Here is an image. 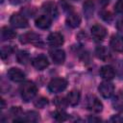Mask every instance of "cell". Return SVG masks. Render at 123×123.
Returning <instances> with one entry per match:
<instances>
[{
  "label": "cell",
  "instance_id": "1",
  "mask_svg": "<svg viewBox=\"0 0 123 123\" xmlns=\"http://www.w3.org/2000/svg\"><path fill=\"white\" fill-rule=\"evenodd\" d=\"M37 86L33 82H25L24 84H22V86H20V95L21 98L23 99L24 102H29L31 101L37 94Z\"/></svg>",
  "mask_w": 123,
  "mask_h": 123
},
{
  "label": "cell",
  "instance_id": "2",
  "mask_svg": "<svg viewBox=\"0 0 123 123\" xmlns=\"http://www.w3.org/2000/svg\"><path fill=\"white\" fill-rule=\"evenodd\" d=\"M67 86V81L63 78H55L48 84V89L52 93H58L63 91Z\"/></svg>",
  "mask_w": 123,
  "mask_h": 123
},
{
  "label": "cell",
  "instance_id": "3",
  "mask_svg": "<svg viewBox=\"0 0 123 123\" xmlns=\"http://www.w3.org/2000/svg\"><path fill=\"white\" fill-rule=\"evenodd\" d=\"M86 107L93 112H100L103 110L101 101L95 95H87L86 98Z\"/></svg>",
  "mask_w": 123,
  "mask_h": 123
},
{
  "label": "cell",
  "instance_id": "4",
  "mask_svg": "<svg viewBox=\"0 0 123 123\" xmlns=\"http://www.w3.org/2000/svg\"><path fill=\"white\" fill-rule=\"evenodd\" d=\"M10 23L14 28H26L28 26L26 16L21 13H13L10 18Z\"/></svg>",
  "mask_w": 123,
  "mask_h": 123
},
{
  "label": "cell",
  "instance_id": "5",
  "mask_svg": "<svg viewBox=\"0 0 123 123\" xmlns=\"http://www.w3.org/2000/svg\"><path fill=\"white\" fill-rule=\"evenodd\" d=\"M98 90L104 98H110L111 96H112L114 92V86L109 81H105L99 85Z\"/></svg>",
  "mask_w": 123,
  "mask_h": 123
},
{
  "label": "cell",
  "instance_id": "6",
  "mask_svg": "<svg viewBox=\"0 0 123 123\" xmlns=\"http://www.w3.org/2000/svg\"><path fill=\"white\" fill-rule=\"evenodd\" d=\"M7 75H8V78L14 83L23 82L25 79V73L22 70H20L19 68H15V67L9 69Z\"/></svg>",
  "mask_w": 123,
  "mask_h": 123
},
{
  "label": "cell",
  "instance_id": "7",
  "mask_svg": "<svg viewBox=\"0 0 123 123\" xmlns=\"http://www.w3.org/2000/svg\"><path fill=\"white\" fill-rule=\"evenodd\" d=\"M39 120L38 113L36 111H27L26 113L20 115L19 117H16L13 121L14 122H37Z\"/></svg>",
  "mask_w": 123,
  "mask_h": 123
},
{
  "label": "cell",
  "instance_id": "8",
  "mask_svg": "<svg viewBox=\"0 0 123 123\" xmlns=\"http://www.w3.org/2000/svg\"><path fill=\"white\" fill-rule=\"evenodd\" d=\"M32 63H33L34 67L37 68V70H43V69H45L49 65L48 59L44 55H38V56H37L33 60Z\"/></svg>",
  "mask_w": 123,
  "mask_h": 123
},
{
  "label": "cell",
  "instance_id": "9",
  "mask_svg": "<svg viewBox=\"0 0 123 123\" xmlns=\"http://www.w3.org/2000/svg\"><path fill=\"white\" fill-rule=\"evenodd\" d=\"M20 42L21 43H33V44H39L40 42V37L35 33H28L24 34L20 37Z\"/></svg>",
  "mask_w": 123,
  "mask_h": 123
},
{
  "label": "cell",
  "instance_id": "10",
  "mask_svg": "<svg viewBox=\"0 0 123 123\" xmlns=\"http://www.w3.org/2000/svg\"><path fill=\"white\" fill-rule=\"evenodd\" d=\"M100 76L106 80V81H110V80H112L115 76V71H114V68L111 66V65H104L100 68Z\"/></svg>",
  "mask_w": 123,
  "mask_h": 123
},
{
  "label": "cell",
  "instance_id": "11",
  "mask_svg": "<svg viewBox=\"0 0 123 123\" xmlns=\"http://www.w3.org/2000/svg\"><path fill=\"white\" fill-rule=\"evenodd\" d=\"M51 23H52V19L47 14L39 15L35 21L36 26L37 28H39V29H47V28H49L51 26Z\"/></svg>",
  "mask_w": 123,
  "mask_h": 123
},
{
  "label": "cell",
  "instance_id": "12",
  "mask_svg": "<svg viewBox=\"0 0 123 123\" xmlns=\"http://www.w3.org/2000/svg\"><path fill=\"white\" fill-rule=\"evenodd\" d=\"M47 41H48V43L51 46L58 47V46H61L63 43V37L62 36V34L57 33V32H54V33H51L48 36Z\"/></svg>",
  "mask_w": 123,
  "mask_h": 123
},
{
  "label": "cell",
  "instance_id": "13",
  "mask_svg": "<svg viewBox=\"0 0 123 123\" xmlns=\"http://www.w3.org/2000/svg\"><path fill=\"white\" fill-rule=\"evenodd\" d=\"M91 31V35L97 38V39H103L106 36H107V30L104 26L100 25V24H95L91 27L90 29Z\"/></svg>",
  "mask_w": 123,
  "mask_h": 123
},
{
  "label": "cell",
  "instance_id": "14",
  "mask_svg": "<svg viewBox=\"0 0 123 123\" xmlns=\"http://www.w3.org/2000/svg\"><path fill=\"white\" fill-rule=\"evenodd\" d=\"M42 10L45 12L47 15H49L51 18L52 17H57L59 14L58 8L53 2H46L42 5Z\"/></svg>",
  "mask_w": 123,
  "mask_h": 123
},
{
  "label": "cell",
  "instance_id": "15",
  "mask_svg": "<svg viewBox=\"0 0 123 123\" xmlns=\"http://www.w3.org/2000/svg\"><path fill=\"white\" fill-rule=\"evenodd\" d=\"M111 46L116 52H123V36H113L111 39Z\"/></svg>",
  "mask_w": 123,
  "mask_h": 123
},
{
  "label": "cell",
  "instance_id": "16",
  "mask_svg": "<svg viewBox=\"0 0 123 123\" xmlns=\"http://www.w3.org/2000/svg\"><path fill=\"white\" fill-rule=\"evenodd\" d=\"M50 56L53 60V62L57 64H62L63 63L64 60H65V53L63 50L61 49H56L50 52Z\"/></svg>",
  "mask_w": 123,
  "mask_h": 123
},
{
  "label": "cell",
  "instance_id": "17",
  "mask_svg": "<svg viewBox=\"0 0 123 123\" xmlns=\"http://www.w3.org/2000/svg\"><path fill=\"white\" fill-rule=\"evenodd\" d=\"M95 54H96V57L102 61H107L111 58V53L109 49L105 46H98L95 49Z\"/></svg>",
  "mask_w": 123,
  "mask_h": 123
},
{
  "label": "cell",
  "instance_id": "18",
  "mask_svg": "<svg viewBox=\"0 0 123 123\" xmlns=\"http://www.w3.org/2000/svg\"><path fill=\"white\" fill-rule=\"evenodd\" d=\"M81 23V17L77 13H69L66 18V24L71 28H77Z\"/></svg>",
  "mask_w": 123,
  "mask_h": 123
},
{
  "label": "cell",
  "instance_id": "19",
  "mask_svg": "<svg viewBox=\"0 0 123 123\" xmlns=\"http://www.w3.org/2000/svg\"><path fill=\"white\" fill-rule=\"evenodd\" d=\"M80 98H81V94L78 90H71L66 96L67 103L70 106H76L79 103Z\"/></svg>",
  "mask_w": 123,
  "mask_h": 123
},
{
  "label": "cell",
  "instance_id": "20",
  "mask_svg": "<svg viewBox=\"0 0 123 123\" xmlns=\"http://www.w3.org/2000/svg\"><path fill=\"white\" fill-rule=\"evenodd\" d=\"M0 36H1V40L4 41V40H8V39H12L15 37L16 36V33L11 29V28H8V27H3L1 29V32H0Z\"/></svg>",
  "mask_w": 123,
  "mask_h": 123
},
{
  "label": "cell",
  "instance_id": "21",
  "mask_svg": "<svg viewBox=\"0 0 123 123\" xmlns=\"http://www.w3.org/2000/svg\"><path fill=\"white\" fill-rule=\"evenodd\" d=\"M112 107L114 110L123 111V90H120L112 100Z\"/></svg>",
  "mask_w": 123,
  "mask_h": 123
},
{
  "label": "cell",
  "instance_id": "22",
  "mask_svg": "<svg viewBox=\"0 0 123 123\" xmlns=\"http://www.w3.org/2000/svg\"><path fill=\"white\" fill-rule=\"evenodd\" d=\"M93 11H94V4L92 0H86L84 3V13L86 18H90L93 15Z\"/></svg>",
  "mask_w": 123,
  "mask_h": 123
},
{
  "label": "cell",
  "instance_id": "23",
  "mask_svg": "<svg viewBox=\"0 0 123 123\" xmlns=\"http://www.w3.org/2000/svg\"><path fill=\"white\" fill-rule=\"evenodd\" d=\"M16 61L20 64H26L30 61V54L27 51L21 50L16 54Z\"/></svg>",
  "mask_w": 123,
  "mask_h": 123
},
{
  "label": "cell",
  "instance_id": "24",
  "mask_svg": "<svg viewBox=\"0 0 123 123\" xmlns=\"http://www.w3.org/2000/svg\"><path fill=\"white\" fill-rule=\"evenodd\" d=\"M15 51V47L13 45H4L1 47V58L4 60L12 55Z\"/></svg>",
  "mask_w": 123,
  "mask_h": 123
},
{
  "label": "cell",
  "instance_id": "25",
  "mask_svg": "<svg viewBox=\"0 0 123 123\" xmlns=\"http://www.w3.org/2000/svg\"><path fill=\"white\" fill-rule=\"evenodd\" d=\"M53 117L57 120V121H65L68 119L69 115L64 111H62V110H59V111H56L54 113H53Z\"/></svg>",
  "mask_w": 123,
  "mask_h": 123
},
{
  "label": "cell",
  "instance_id": "26",
  "mask_svg": "<svg viewBox=\"0 0 123 123\" xmlns=\"http://www.w3.org/2000/svg\"><path fill=\"white\" fill-rule=\"evenodd\" d=\"M53 103L55 104V106H56V107L61 108V109L65 108V107L68 105L66 98H63V97H56V98L54 99Z\"/></svg>",
  "mask_w": 123,
  "mask_h": 123
},
{
  "label": "cell",
  "instance_id": "27",
  "mask_svg": "<svg viewBox=\"0 0 123 123\" xmlns=\"http://www.w3.org/2000/svg\"><path fill=\"white\" fill-rule=\"evenodd\" d=\"M47 105H48V99L44 98V97H40L37 100H36V102H35V106L39 109H43Z\"/></svg>",
  "mask_w": 123,
  "mask_h": 123
},
{
  "label": "cell",
  "instance_id": "28",
  "mask_svg": "<svg viewBox=\"0 0 123 123\" xmlns=\"http://www.w3.org/2000/svg\"><path fill=\"white\" fill-rule=\"evenodd\" d=\"M22 14L24 16H33V14L36 12V9L34 8H30V7H25L22 10Z\"/></svg>",
  "mask_w": 123,
  "mask_h": 123
},
{
  "label": "cell",
  "instance_id": "29",
  "mask_svg": "<svg viewBox=\"0 0 123 123\" xmlns=\"http://www.w3.org/2000/svg\"><path fill=\"white\" fill-rule=\"evenodd\" d=\"M100 16H101L105 21H108V22L111 21V18H112L111 12H107V11H103V12H100Z\"/></svg>",
  "mask_w": 123,
  "mask_h": 123
},
{
  "label": "cell",
  "instance_id": "30",
  "mask_svg": "<svg viewBox=\"0 0 123 123\" xmlns=\"http://www.w3.org/2000/svg\"><path fill=\"white\" fill-rule=\"evenodd\" d=\"M60 4H61L62 8L64 11H66V12H70V11L72 10L71 5H70L68 2H66L65 0H61V1H60Z\"/></svg>",
  "mask_w": 123,
  "mask_h": 123
},
{
  "label": "cell",
  "instance_id": "31",
  "mask_svg": "<svg viewBox=\"0 0 123 123\" xmlns=\"http://www.w3.org/2000/svg\"><path fill=\"white\" fill-rule=\"evenodd\" d=\"M114 10L116 12L118 13H123V0H119L115 6H114Z\"/></svg>",
  "mask_w": 123,
  "mask_h": 123
},
{
  "label": "cell",
  "instance_id": "32",
  "mask_svg": "<svg viewBox=\"0 0 123 123\" xmlns=\"http://www.w3.org/2000/svg\"><path fill=\"white\" fill-rule=\"evenodd\" d=\"M116 29L119 32L123 33V15L120 16L119 18H117V20H116Z\"/></svg>",
  "mask_w": 123,
  "mask_h": 123
},
{
  "label": "cell",
  "instance_id": "33",
  "mask_svg": "<svg viewBox=\"0 0 123 123\" xmlns=\"http://www.w3.org/2000/svg\"><path fill=\"white\" fill-rule=\"evenodd\" d=\"M9 1L12 5H19V4H22V3L26 2L27 0H9Z\"/></svg>",
  "mask_w": 123,
  "mask_h": 123
},
{
  "label": "cell",
  "instance_id": "34",
  "mask_svg": "<svg viewBox=\"0 0 123 123\" xmlns=\"http://www.w3.org/2000/svg\"><path fill=\"white\" fill-rule=\"evenodd\" d=\"M111 121H115V122H119V121H123V118L122 117H119L118 115L116 116H112L111 118Z\"/></svg>",
  "mask_w": 123,
  "mask_h": 123
},
{
  "label": "cell",
  "instance_id": "35",
  "mask_svg": "<svg viewBox=\"0 0 123 123\" xmlns=\"http://www.w3.org/2000/svg\"><path fill=\"white\" fill-rule=\"evenodd\" d=\"M100 118H96V117H88V121H100Z\"/></svg>",
  "mask_w": 123,
  "mask_h": 123
},
{
  "label": "cell",
  "instance_id": "36",
  "mask_svg": "<svg viewBox=\"0 0 123 123\" xmlns=\"http://www.w3.org/2000/svg\"><path fill=\"white\" fill-rule=\"evenodd\" d=\"M1 109H4L5 108V101H4V99H1Z\"/></svg>",
  "mask_w": 123,
  "mask_h": 123
},
{
  "label": "cell",
  "instance_id": "37",
  "mask_svg": "<svg viewBox=\"0 0 123 123\" xmlns=\"http://www.w3.org/2000/svg\"><path fill=\"white\" fill-rule=\"evenodd\" d=\"M0 2H1V3H3V2H4V0H0Z\"/></svg>",
  "mask_w": 123,
  "mask_h": 123
},
{
  "label": "cell",
  "instance_id": "38",
  "mask_svg": "<svg viewBox=\"0 0 123 123\" xmlns=\"http://www.w3.org/2000/svg\"><path fill=\"white\" fill-rule=\"evenodd\" d=\"M73 1H79V0H73Z\"/></svg>",
  "mask_w": 123,
  "mask_h": 123
}]
</instances>
